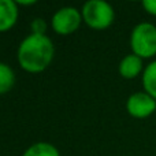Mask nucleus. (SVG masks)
I'll list each match as a JSON object with an SVG mask.
<instances>
[{
	"mask_svg": "<svg viewBox=\"0 0 156 156\" xmlns=\"http://www.w3.org/2000/svg\"><path fill=\"white\" fill-rule=\"evenodd\" d=\"M55 47L48 36L29 34L18 47L16 58L25 71L37 74L44 71L54 60Z\"/></svg>",
	"mask_w": 156,
	"mask_h": 156,
	"instance_id": "1",
	"label": "nucleus"
},
{
	"mask_svg": "<svg viewBox=\"0 0 156 156\" xmlns=\"http://www.w3.org/2000/svg\"><path fill=\"white\" fill-rule=\"evenodd\" d=\"M132 54L141 59H151L156 55V26L149 22L136 25L130 34Z\"/></svg>",
	"mask_w": 156,
	"mask_h": 156,
	"instance_id": "2",
	"label": "nucleus"
},
{
	"mask_svg": "<svg viewBox=\"0 0 156 156\" xmlns=\"http://www.w3.org/2000/svg\"><path fill=\"white\" fill-rule=\"evenodd\" d=\"M82 21L94 30L107 29L115 19V11L110 3L104 0H89L81 10Z\"/></svg>",
	"mask_w": 156,
	"mask_h": 156,
	"instance_id": "3",
	"label": "nucleus"
},
{
	"mask_svg": "<svg viewBox=\"0 0 156 156\" xmlns=\"http://www.w3.org/2000/svg\"><path fill=\"white\" fill-rule=\"evenodd\" d=\"M81 22V11L76 7H62L52 16V29L60 36H69L80 27Z\"/></svg>",
	"mask_w": 156,
	"mask_h": 156,
	"instance_id": "4",
	"label": "nucleus"
},
{
	"mask_svg": "<svg viewBox=\"0 0 156 156\" xmlns=\"http://www.w3.org/2000/svg\"><path fill=\"white\" fill-rule=\"evenodd\" d=\"M126 110L130 116L144 119L156 111V100L147 92H136L130 94L126 101Z\"/></svg>",
	"mask_w": 156,
	"mask_h": 156,
	"instance_id": "5",
	"label": "nucleus"
},
{
	"mask_svg": "<svg viewBox=\"0 0 156 156\" xmlns=\"http://www.w3.org/2000/svg\"><path fill=\"white\" fill-rule=\"evenodd\" d=\"M19 16L18 4L14 0H0V33L10 30Z\"/></svg>",
	"mask_w": 156,
	"mask_h": 156,
	"instance_id": "6",
	"label": "nucleus"
},
{
	"mask_svg": "<svg viewBox=\"0 0 156 156\" xmlns=\"http://www.w3.org/2000/svg\"><path fill=\"white\" fill-rule=\"evenodd\" d=\"M119 74L125 80H134L140 74L144 73V63L140 56L134 54H129L121 60L119 63Z\"/></svg>",
	"mask_w": 156,
	"mask_h": 156,
	"instance_id": "7",
	"label": "nucleus"
},
{
	"mask_svg": "<svg viewBox=\"0 0 156 156\" xmlns=\"http://www.w3.org/2000/svg\"><path fill=\"white\" fill-rule=\"evenodd\" d=\"M143 86L144 92L156 100V60H152L145 66L143 73Z\"/></svg>",
	"mask_w": 156,
	"mask_h": 156,
	"instance_id": "8",
	"label": "nucleus"
},
{
	"mask_svg": "<svg viewBox=\"0 0 156 156\" xmlns=\"http://www.w3.org/2000/svg\"><path fill=\"white\" fill-rule=\"evenodd\" d=\"M23 156H60V154L52 144L36 143L23 152Z\"/></svg>",
	"mask_w": 156,
	"mask_h": 156,
	"instance_id": "9",
	"label": "nucleus"
},
{
	"mask_svg": "<svg viewBox=\"0 0 156 156\" xmlns=\"http://www.w3.org/2000/svg\"><path fill=\"white\" fill-rule=\"evenodd\" d=\"M15 83V73L8 65L0 62V94H4L12 89Z\"/></svg>",
	"mask_w": 156,
	"mask_h": 156,
	"instance_id": "10",
	"label": "nucleus"
},
{
	"mask_svg": "<svg viewBox=\"0 0 156 156\" xmlns=\"http://www.w3.org/2000/svg\"><path fill=\"white\" fill-rule=\"evenodd\" d=\"M32 34H37V36H45V32H47V22L44 21L43 18H36L33 19L32 25Z\"/></svg>",
	"mask_w": 156,
	"mask_h": 156,
	"instance_id": "11",
	"label": "nucleus"
},
{
	"mask_svg": "<svg viewBox=\"0 0 156 156\" xmlns=\"http://www.w3.org/2000/svg\"><path fill=\"white\" fill-rule=\"evenodd\" d=\"M143 8L152 16H156V0H144Z\"/></svg>",
	"mask_w": 156,
	"mask_h": 156,
	"instance_id": "12",
	"label": "nucleus"
},
{
	"mask_svg": "<svg viewBox=\"0 0 156 156\" xmlns=\"http://www.w3.org/2000/svg\"><path fill=\"white\" fill-rule=\"evenodd\" d=\"M36 0H30V2H22V0H19V2H16V4L18 5H33V4H36Z\"/></svg>",
	"mask_w": 156,
	"mask_h": 156,
	"instance_id": "13",
	"label": "nucleus"
}]
</instances>
